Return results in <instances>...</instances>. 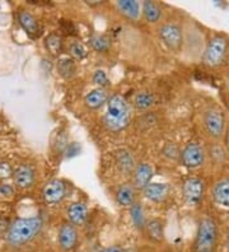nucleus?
Wrapping results in <instances>:
<instances>
[{"instance_id":"a878e982","label":"nucleus","mask_w":229,"mask_h":252,"mask_svg":"<svg viewBox=\"0 0 229 252\" xmlns=\"http://www.w3.org/2000/svg\"><path fill=\"white\" fill-rule=\"evenodd\" d=\"M130 218H131L132 223L137 229L143 231L145 224H147V218H145V212H144L143 204L135 201L131 206H130Z\"/></svg>"},{"instance_id":"6ab92c4d","label":"nucleus","mask_w":229,"mask_h":252,"mask_svg":"<svg viewBox=\"0 0 229 252\" xmlns=\"http://www.w3.org/2000/svg\"><path fill=\"white\" fill-rule=\"evenodd\" d=\"M214 201L220 206L229 208V179H223L214 185Z\"/></svg>"},{"instance_id":"c85d7f7f","label":"nucleus","mask_w":229,"mask_h":252,"mask_svg":"<svg viewBox=\"0 0 229 252\" xmlns=\"http://www.w3.org/2000/svg\"><path fill=\"white\" fill-rule=\"evenodd\" d=\"M117 163H119L120 169L124 172H129V171H134L135 168V162L132 158L131 153L129 152H121L117 158Z\"/></svg>"},{"instance_id":"a211bd4d","label":"nucleus","mask_w":229,"mask_h":252,"mask_svg":"<svg viewBox=\"0 0 229 252\" xmlns=\"http://www.w3.org/2000/svg\"><path fill=\"white\" fill-rule=\"evenodd\" d=\"M108 98H110V97H108L107 90L95 88L93 91L87 93V95L84 97V103H86L87 107L91 108V110H98V108H101L104 103H107Z\"/></svg>"},{"instance_id":"2eb2a0df","label":"nucleus","mask_w":229,"mask_h":252,"mask_svg":"<svg viewBox=\"0 0 229 252\" xmlns=\"http://www.w3.org/2000/svg\"><path fill=\"white\" fill-rule=\"evenodd\" d=\"M116 203L122 208H130L136 201V189L130 182L122 184L115 195Z\"/></svg>"},{"instance_id":"9b49d317","label":"nucleus","mask_w":229,"mask_h":252,"mask_svg":"<svg viewBox=\"0 0 229 252\" xmlns=\"http://www.w3.org/2000/svg\"><path fill=\"white\" fill-rule=\"evenodd\" d=\"M13 182L15 188L21 190H28L36 182V171L31 164H21L15 169H13Z\"/></svg>"},{"instance_id":"20e7f679","label":"nucleus","mask_w":229,"mask_h":252,"mask_svg":"<svg viewBox=\"0 0 229 252\" xmlns=\"http://www.w3.org/2000/svg\"><path fill=\"white\" fill-rule=\"evenodd\" d=\"M228 54V40L224 36L213 37L206 45L202 60L208 66H219L224 63Z\"/></svg>"},{"instance_id":"7ed1b4c3","label":"nucleus","mask_w":229,"mask_h":252,"mask_svg":"<svg viewBox=\"0 0 229 252\" xmlns=\"http://www.w3.org/2000/svg\"><path fill=\"white\" fill-rule=\"evenodd\" d=\"M218 241V225L211 218H202L198 221L194 249L195 252H215Z\"/></svg>"},{"instance_id":"39448f33","label":"nucleus","mask_w":229,"mask_h":252,"mask_svg":"<svg viewBox=\"0 0 229 252\" xmlns=\"http://www.w3.org/2000/svg\"><path fill=\"white\" fill-rule=\"evenodd\" d=\"M159 37L163 41L165 46L172 51H178L182 46L183 42V33L182 28L173 22H168L162 25L159 28Z\"/></svg>"},{"instance_id":"9d476101","label":"nucleus","mask_w":229,"mask_h":252,"mask_svg":"<svg viewBox=\"0 0 229 252\" xmlns=\"http://www.w3.org/2000/svg\"><path fill=\"white\" fill-rule=\"evenodd\" d=\"M66 195V188L61 180H50L42 189V199L47 205H56L64 200Z\"/></svg>"},{"instance_id":"393cba45","label":"nucleus","mask_w":229,"mask_h":252,"mask_svg":"<svg viewBox=\"0 0 229 252\" xmlns=\"http://www.w3.org/2000/svg\"><path fill=\"white\" fill-rule=\"evenodd\" d=\"M45 47L52 56L61 55L63 50H64V42H63L60 34L55 33V32L50 33L45 38Z\"/></svg>"},{"instance_id":"f3484780","label":"nucleus","mask_w":229,"mask_h":252,"mask_svg":"<svg viewBox=\"0 0 229 252\" xmlns=\"http://www.w3.org/2000/svg\"><path fill=\"white\" fill-rule=\"evenodd\" d=\"M143 232L152 242L161 243L164 240V223L161 219H152L148 220Z\"/></svg>"},{"instance_id":"dca6fc26","label":"nucleus","mask_w":229,"mask_h":252,"mask_svg":"<svg viewBox=\"0 0 229 252\" xmlns=\"http://www.w3.org/2000/svg\"><path fill=\"white\" fill-rule=\"evenodd\" d=\"M144 196L147 197L150 201L154 203H161L165 197L168 196L169 192V186L167 184H158V182H150L147 188L143 190Z\"/></svg>"},{"instance_id":"423d86ee","label":"nucleus","mask_w":229,"mask_h":252,"mask_svg":"<svg viewBox=\"0 0 229 252\" xmlns=\"http://www.w3.org/2000/svg\"><path fill=\"white\" fill-rule=\"evenodd\" d=\"M79 243V232L78 228L64 221L58 232V245L63 252H73Z\"/></svg>"},{"instance_id":"473e14b6","label":"nucleus","mask_w":229,"mask_h":252,"mask_svg":"<svg viewBox=\"0 0 229 252\" xmlns=\"http://www.w3.org/2000/svg\"><path fill=\"white\" fill-rule=\"evenodd\" d=\"M227 251L229 252V233H228V237H227Z\"/></svg>"},{"instance_id":"c756f323","label":"nucleus","mask_w":229,"mask_h":252,"mask_svg":"<svg viewBox=\"0 0 229 252\" xmlns=\"http://www.w3.org/2000/svg\"><path fill=\"white\" fill-rule=\"evenodd\" d=\"M13 176V169L9 166V163H1L0 164V179L6 180L8 177Z\"/></svg>"},{"instance_id":"0eeeda50","label":"nucleus","mask_w":229,"mask_h":252,"mask_svg":"<svg viewBox=\"0 0 229 252\" xmlns=\"http://www.w3.org/2000/svg\"><path fill=\"white\" fill-rule=\"evenodd\" d=\"M183 199L190 206H196L202 201L205 194V184L201 179L190 177L183 182Z\"/></svg>"},{"instance_id":"412c9836","label":"nucleus","mask_w":229,"mask_h":252,"mask_svg":"<svg viewBox=\"0 0 229 252\" xmlns=\"http://www.w3.org/2000/svg\"><path fill=\"white\" fill-rule=\"evenodd\" d=\"M141 14L148 23L154 25V23H158L159 19L162 18V9L157 3L147 0L141 4Z\"/></svg>"},{"instance_id":"2f4dec72","label":"nucleus","mask_w":229,"mask_h":252,"mask_svg":"<svg viewBox=\"0 0 229 252\" xmlns=\"http://www.w3.org/2000/svg\"><path fill=\"white\" fill-rule=\"evenodd\" d=\"M99 252H125V250H124L121 245H111V246L102 249Z\"/></svg>"},{"instance_id":"f8f14e48","label":"nucleus","mask_w":229,"mask_h":252,"mask_svg":"<svg viewBox=\"0 0 229 252\" xmlns=\"http://www.w3.org/2000/svg\"><path fill=\"white\" fill-rule=\"evenodd\" d=\"M17 19H18L19 26L22 30L28 34V36L36 37L40 34L41 32V26L38 19L34 17L32 12L27 9H19L17 13Z\"/></svg>"},{"instance_id":"b1692460","label":"nucleus","mask_w":229,"mask_h":252,"mask_svg":"<svg viewBox=\"0 0 229 252\" xmlns=\"http://www.w3.org/2000/svg\"><path fill=\"white\" fill-rule=\"evenodd\" d=\"M89 45L96 53L106 54L111 49V40L110 37L106 36V34L96 33L89 38Z\"/></svg>"},{"instance_id":"aec40b11","label":"nucleus","mask_w":229,"mask_h":252,"mask_svg":"<svg viewBox=\"0 0 229 252\" xmlns=\"http://www.w3.org/2000/svg\"><path fill=\"white\" fill-rule=\"evenodd\" d=\"M116 6L122 16H125L126 18L131 19V21H136L140 17L141 6L135 0H119Z\"/></svg>"},{"instance_id":"f257e3e1","label":"nucleus","mask_w":229,"mask_h":252,"mask_svg":"<svg viewBox=\"0 0 229 252\" xmlns=\"http://www.w3.org/2000/svg\"><path fill=\"white\" fill-rule=\"evenodd\" d=\"M43 219L40 216L17 218L5 232V242L12 249H22L40 236L43 229Z\"/></svg>"},{"instance_id":"5701e85b","label":"nucleus","mask_w":229,"mask_h":252,"mask_svg":"<svg viewBox=\"0 0 229 252\" xmlns=\"http://www.w3.org/2000/svg\"><path fill=\"white\" fill-rule=\"evenodd\" d=\"M58 73L64 79H71L76 74V63L70 58H60L56 64Z\"/></svg>"},{"instance_id":"f03ea898","label":"nucleus","mask_w":229,"mask_h":252,"mask_svg":"<svg viewBox=\"0 0 229 252\" xmlns=\"http://www.w3.org/2000/svg\"><path fill=\"white\" fill-rule=\"evenodd\" d=\"M107 110L103 116V124L112 132L126 129L131 121V107L121 94L111 95L107 101Z\"/></svg>"},{"instance_id":"4be33fe9","label":"nucleus","mask_w":229,"mask_h":252,"mask_svg":"<svg viewBox=\"0 0 229 252\" xmlns=\"http://www.w3.org/2000/svg\"><path fill=\"white\" fill-rule=\"evenodd\" d=\"M156 103V98H154V94L148 91H141V92H137L132 98V106L135 107V110L137 111H145L149 110L153 105Z\"/></svg>"},{"instance_id":"4468645a","label":"nucleus","mask_w":229,"mask_h":252,"mask_svg":"<svg viewBox=\"0 0 229 252\" xmlns=\"http://www.w3.org/2000/svg\"><path fill=\"white\" fill-rule=\"evenodd\" d=\"M154 169L149 163H139L134 168L132 175V185L136 190H144L152 181Z\"/></svg>"},{"instance_id":"bb28decb","label":"nucleus","mask_w":229,"mask_h":252,"mask_svg":"<svg viewBox=\"0 0 229 252\" xmlns=\"http://www.w3.org/2000/svg\"><path fill=\"white\" fill-rule=\"evenodd\" d=\"M69 55L70 59H73L74 62H82L88 56V50H87L86 45L82 43L80 41H73V42L69 45Z\"/></svg>"},{"instance_id":"cd10ccee","label":"nucleus","mask_w":229,"mask_h":252,"mask_svg":"<svg viewBox=\"0 0 229 252\" xmlns=\"http://www.w3.org/2000/svg\"><path fill=\"white\" fill-rule=\"evenodd\" d=\"M92 82L93 84L97 86V88H102V90H106L111 86V80L107 75V73L102 69H97V70L93 71V75H92Z\"/></svg>"},{"instance_id":"ddd939ff","label":"nucleus","mask_w":229,"mask_h":252,"mask_svg":"<svg viewBox=\"0 0 229 252\" xmlns=\"http://www.w3.org/2000/svg\"><path fill=\"white\" fill-rule=\"evenodd\" d=\"M88 208L82 201H75L69 205L66 210L67 221L73 224L74 227H82L86 224V221L88 220Z\"/></svg>"},{"instance_id":"7c9ffc66","label":"nucleus","mask_w":229,"mask_h":252,"mask_svg":"<svg viewBox=\"0 0 229 252\" xmlns=\"http://www.w3.org/2000/svg\"><path fill=\"white\" fill-rule=\"evenodd\" d=\"M0 195L4 197L13 196L14 195V188L10 184H6V182L0 184Z\"/></svg>"},{"instance_id":"6e6552de","label":"nucleus","mask_w":229,"mask_h":252,"mask_svg":"<svg viewBox=\"0 0 229 252\" xmlns=\"http://www.w3.org/2000/svg\"><path fill=\"white\" fill-rule=\"evenodd\" d=\"M205 152L198 143H189L180 154V162L187 168H197L204 163Z\"/></svg>"},{"instance_id":"1a4fd4ad","label":"nucleus","mask_w":229,"mask_h":252,"mask_svg":"<svg viewBox=\"0 0 229 252\" xmlns=\"http://www.w3.org/2000/svg\"><path fill=\"white\" fill-rule=\"evenodd\" d=\"M204 126L211 138L219 139L226 131V119L219 110H209L204 115Z\"/></svg>"}]
</instances>
